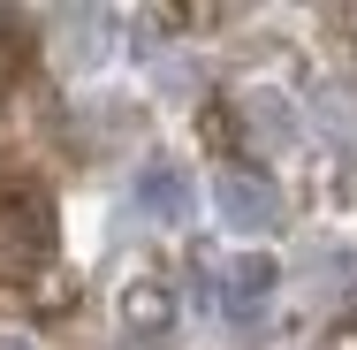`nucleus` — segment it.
<instances>
[{
    "label": "nucleus",
    "mask_w": 357,
    "mask_h": 350,
    "mask_svg": "<svg viewBox=\"0 0 357 350\" xmlns=\"http://www.w3.org/2000/svg\"><path fill=\"white\" fill-rule=\"evenodd\" d=\"M213 206L228 228H282V191L266 183V175H251V168H228V175H213Z\"/></svg>",
    "instance_id": "nucleus-2"
},
{
    "label": "nucleus",
    "mask_w": 357,
    "mask_h": 350,
    "mask_svg": "<svg viewBox=\"0 0 357 350\" xmlns=\"http://www.w3.org/2000/svg\"><path fill=\"white\" fill-rule=\"evenodd\" d=\"M0 350H31V343H23V335H0Z\"/></svg>",
    "instance_id": "nucleus-5"
},
{
    "label": "nucleus",
    "mask_w": 357,
    "mask_h": 350,
    "mask_svg": "<svg viewBox=\"0 0 357 350\" xmlns=\"http://www.w3.org/2000/svg\"><path fill=\"white\" fill-rule=\"evenodd\" d=\"M137 206L152 213V221H167V228H175V221H190V213H198V183H190L175 160H144V168H137Z\"/></svg>",
    "instance_id": "nucleus-4"
},
{
    "label": "nucleus",
    "mask_w": 357,
    "mask_h": 350,
    "mask_svg": "<svg viewBox=\"0 0 357 350\" xmlns=\"http://www.w3.org/2000/svg\"><path fill=\"white\" fill-rule=\"evenodd\" d=\"M274 289H282V267H274L266 251H243V259H228V275H220V312H228L236 328H259V320L274 312Z\"/></svg>",
    "instance_id": "nucleus-1"
},
{
    "label": "nucleus",
    "mask_w": 357,
    "mask_h": 350,
    "mask_svg": "<svg viewBox=\"0 0 357 350\" xmlns=\"http://www.w3.org/2000/svg\"><path fill=\"white\" fill-rule=\"evenodd\" d=\"M114 312H122V335H130V343H167V335H175V289L160 275H130Z\"/></svg>",
    "instance_id": "nucleus-3"
}]
</instances>
